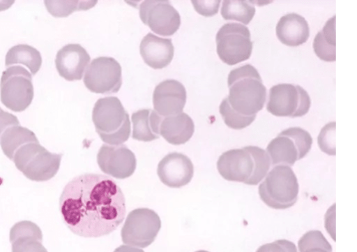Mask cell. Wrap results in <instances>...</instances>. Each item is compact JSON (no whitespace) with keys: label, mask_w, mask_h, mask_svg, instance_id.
<instances>
[{"label":"cell","mask_w":357,"mask_h":252,"mask_svg":"<svg viewBox=\"0 0 357 252\" xmlns=\"http://www.w3.org/2000/svg\"><path fill=\"white\" fill-rule=\"evenodd\" d=\"M215 40L219 58L229 66L248 61L252 55L253 43L250 31L245 26L226 24L218 32Z\"/></svg>","instance_id":"9"},{"label":"cell","mask_w":357,"mask_h":252,"mask_svg":"<svg viewBox=\"0 0 357 252\" xmlns=\"http://www.w3.org/2000/svg\"><path fill=\"white\" fill-rule=\"evenodd\" d=\"M114 252H144V251L130 246L122 245L116 249Z\"/></svg>","instance_id":"34"},{"label":"cell","mask_w":357,"mask_h":252,"mask_svg":"<svg viewBox=\"0 0 357 252\" xmlns=\"http://www.w3.org/2000/svg\"><path fill=\"white\" fill-rule=\"evenodd\" d=\"M196 252H209V251H205V250H199V251H197Z\"/></svg>","instance_id":"36"},{"label":"cell","mask_w":357,"mask_h":252,"mask_svg":"<svg viewBox=\"0 0 357 252\" xmlns=\"http://www.w3.org/2000/svg\"><path fill=\"white\" fill-rule=\"evenodd\" d=\"M335 16L328 20L313 42V50L317 57L325 62H335Z\"/></svg>","instance_id":"23"},{"label":"cell","mask_w":357,"mask_h":252,"mask_svg":"<svg viewBox=\"0 0 357 252\" xmlns=\"http://www.w3.org/2000/svg\"><path fill=\"white\" fill-rule=\"evenodd\" d=\"M335 122L329 123L321 129L318 137V144L321 150L329 155L335 154Z\"/></svg>","instance_id":"30"},{"label":"cell","mask_w":357,"mask_h":252,"mask_svg":"<svg viewBox=\"0 0 357 252\" xmlns=\"http://www.w3.org/2000/svg\"><path fill=\"white\" fill-rule=\"evenodd\" d=\"M140 54L146 65L155 70H160L172 61L174 47L171 39L161 38L149 33L141 43Z\"/></svg>","instance_id":"18"},{"label":"cell","mask_w":357,"mask_h":252,"mask_svg":"<svg viewBox=\"0 0 357 252\" xmlns=\"http://www.w3.org/2000/svg\"><path fill=\"white\" fill-rule=\"evenodd\" d=\"M40 228L30 221L16 223L10 230L13 252H48Z\"/></svg>","instance_id":"19"},{"label":"cell","mask_w":357,"mask_h":252,"mask_svg":"<svg viewBox=\"0 0 357 252\" xmlns=\"http://www.w3.org/2000/svg\"><path fill=\"white\" fill-rule=\"evenodd\" d=\"M15 64L26 66L36 75L42 67L43 57L37 49L28 45H18L8 51L6 59V66Z\"/></svg>","instance_id":"25"},{"label":"cell","mask_w":357,"mask_h":252,"mask_svg":"<svg viewBox=\"0 0 357 252\" xmlns=\"http://www.w3.org/2000/svg\"><path fill=\"white\" fill-rule=\"evenodd\" d=\"M162 117L152 110H141L132 116V138L142 142H151L160 138Z\"/></svg>","instance_id":"22"},{"label":"cell","mask_w":357,"mask_h":252,"mask_svg":"<svg viewBox=\"0 0 357 252\" xmlns=\"http://www.w3.org/2000/svg\"><path fill=\"white\" fill-rule=\"evenodd\" d=\"M98 163L104 173L124 179L134 174L137 158L126 145L104 144L98 152Z\"/></svg>","instance_id":"14"},{"label":"cell","mask_w":357,"mask_h":252,"mask_svg":"<svg viewBox=\"0 0 357 252\" xmlns=\"http://www.w3.org/2000/svg\"><path fill=\"white\" fill-rule=\"evenodd\" d=\"M256 252H297V249L291 241L278 239L259 246Z\"/></svg>","instance_id":"31"},{"label":"cell","mask_w":357,"mask_h":252,"mask_svg":"<svg viewBox=\"0 0 357 252\" xmlns=\"http://www.w3.org/2000/svg\"><path fill=\"white\" fill-rule=\"evenodd\" d=\"M15 126H20L18 118L0 108V140L7 129Z\"/></svg>","instance_id":"33"},{"label":"cell","mask_w":357,"mask_h":252,"mask_svg":"<svg viewBox=\"0 0 357 252\" xmlns=\"http://www.w3.org/2000/svg\"><path fill=\"white\" fill-rule=\"evenodd\" d=\"M162 223L159 215L148 208L131 212L122 228L123 242L131 246L146 248L155 239Z\"/></svg>","instance_id":"11"},{"label":"cell","mask_w":357,"mask_h":252,"mask_svg":"<svg viewBox=\"0 0 357 252\" xmlns=\"http://www.w3.org/2000/svg\"><path fill=\"white\" fill-rule=\"evenodd\" d=\"M192 3L199 15L211 17L218 14L221 1H192Z\"/></svg>","instance_id":"32"},{"label":"cell","mask_w":357,"mask_h":252,"mask_svg":"<svg viewBox=\"0 0 357 252\" xmlns=\"http://www.w3.org/2000/svg\"><path fill=\"white\" fill-rule=\"evenodd\" d=\"M142 22L155 34L169 37L174 36L181 24L178 12L169 1H145L139 6Z\"/></svg>","instance_id":"13"},{"label":"cell","mask_w":357,"mask_h":252,"mask_svg":"<svg viewBox=\"0 0 357 252\" xmlns=\"http://www.w3.org/2000/svg\"><path fill=\"white\" fill-rule=\"evenodd\" d=\"M60 209L73 232L84 237H100L114 232L125 220L126 198L109 177L84 174L66 186Z\"/></svg>","instance_id":"1"},{"label":"cell","mask_w":357,"mask_h":252,"mask_svg":"<svg viewBox=\"0 0 357 252\" xmlns=\"http://www.w3.org/2000/svg\"><path fill=\"white\" fill-rule=\"evenodd\" d=\"M312 144V138L307 131L299 127H292L272 140L266 151L273 165L292 166L310 152Z\"/></svg>","instance_id":"8"},{"label":"cell","mask_w":357,"mask_h":252,"mask_svg":"<svg viewBox=\"0 0 357 252\" xmlns=\"http://www.w3.org/2000/svg\"><path fill=\"white\" fill-rule=\"evenodd\" d=\"M311 100L301 87L291 84H280L269 91L266 110L280 117H301L310 110Z\"/></svg>","instance_id":"10"},{"label":"cell","mask_w":357,"mask_h":252,"mask_svg":"<svg viewBox=\"0 0 357 252\" xmlns=\"http://www.w3.org/2000/svg\"><path fill=\"white\" fill-rule=\"evenodd\" d=\"M36 135L27 128L15 126L7 129L0 140L5 155L13 160L16 152L24 145L31 142H38Z\"/></svg>","instance_id":"24"},{"label":"cell","mask_w":357,"mask_h":252,"mask_svg":"<svg viewBox=\"0 0 357 252\" xmlns=\"http://www.w3.org/2000/svg\"><path fill=\"white\" fill-rule=\"evenodd\" d=\"M160 135L173 145L188 142L195 133V124L185 113L165 117L160 124Z\"/></svg>","instance_id":"21"},{"label":"cell","mask_w":357,"mask_h":252,"mask_svg":"<svg viewBox=\"0 0 357 252\" xmlns=\"http://www.w3.org/2000/svg\"><path fill=\"white\" fill-rule=\"evenodd\" d=\"M55 62L60 76L73 82L82 80L91 57L82 45L69 44L59 51Z\"/></svg>","instance_id":"17"},{"label":"cell","mask_w":357,"mask_h":252,"mask_svg":"<svg viewBox=\"0 0 357 252\" xmlns=\"http://www.w3.org/2000/svg\"><path fill=\"white\" fill-rule=\"evenodd\" d=\"M300 252H332V246L319 230H310L298 242Z\"/></svg>","instance_id":"28"},{"label":"cell","mask_w":357,"mask_h":252,"mask_svg":"<svg viewBox=\"0 0 357 252\" xmlns=\"http://www.w3.org/2000/svg\"><path fill=\"white\" fill-rule=\"evenodd\" d=\"M15 3V1L0 2V12L7 10Z\"/></svg>","instance_id":"35"},{"label":"cell","mask_w":357,"mask_h":252,"mask_svg":"<svg viewBox=\"0 0 357 252\" xmlns=\"http://www.w3.org/2000/svg\"><path fill=\"white\" fill-rule=\"evenodd\" d=\"M97 1H45L48 12L54 17L63 18L77 10H88L93 8Z\"/></svg>","instance_id":"27"},{"label":"cell","mask_w":357,"mask_h":252,"mask_svg":"<svg viewBox=\"0 0 357 252\" xmlns=\"http://www.w3.org/2000/svg\"><path fill=\"white\" fill-rule=\"evenodd\" d=\"M62 157L63 154L51 153L38 142L22 147L13 161L17 169L28 179L35 181H46L58 173Z\"/></svg>","instance_id":"6"},{"label":"cell","mask_w":357,"mask_h":252,"mask_svg":"<svg viewBox=\"0 0 357 252\" xmlns=\"http://www.w3.org/2000/svg\"><path fill=\"white\" fill-rule=\"evenodd\" d=\"M220 113L225 123L230 128L242 130L250 126L256 117H244L236 113L229 104L227 98L220 105Z\"/></svg>","instance_id":"29"},{"label":"cell","mask_w":357,"mask_h":252,"mask_svg":"<svg viewBox=\"0 0 357 252\" xmlns=\"http://www.w3.org/2000/svg\"><path fill=\"white\" fill-rule=\"evenodd\" d=\"M231 108L244 117H256L265 105L267 90L257 70L245 65L231 71L228 75Z\"/></svg>","instance_id":"3"},{"label":"cell","mask_w":357,"mask_h":252,"mask_svg":"<svg viewBox=\"0 0 357 252\" xmlns=\"http://www.w3.org/2000/svg\"><path fill=\"white\" fill-rule=\"evenodd\" d=\"M256 9L251 1H229L222 3L221 15L226 21H236L248 25L255 15Z\"/></svg>","instance_id":"26"},{"label":"cell","mask_w":357,"mask_h":252,"mask_svg":"<svg viewBox=\"0 0 357 252\" xmlns=\"http://www.w3.org/2000/svg\"><path fill=\"white\" fill-rule=\"evenodd\" d=\"M271 161L268 153L255 146L229 150L223 153L217 163L220 175L230 181L255 186L265 177Z\"/></svg>","instance_id":"2"},{"label":"cell","mask_w":357,"mask_h":252,"mask_svg":"<svg viewBox=\"0 0 357 252\" xmlns=\"http://www.w3.org/2000/svg\"><path fill=\"white\" fill-rule=\"evenodd\" d=\"M93 121L102 140L109 145H121L130 138V115L116 97L100 98L96 102Z\"/></svg>","instance_id":"4"},{"label":"cell","mask_w":357,"mask_h":252,"mask_svg":"<svg viewBox=\"0 0 357 252\" xmlns=\"http://www.w3.org/2000/svg\"><path fill=\"white\" fill-rule=\"evenodd\" d=\"M154 109L160 117H171L183 112L187 102V91L182 83L167 80L155 89L153 96Z\"/></svg>","instance_id":"15"},{"label":"cell","mask_w":357,"mask_h":252,"mask_svg":"<svg viewBox=\"0 0 357 252\" xmlns=\"http://www.w3.org/2000/svg\"><path fill=\"white\" fill-rule=\"evenodd\" d=\"M0 98L9 110L15 112L25 111L34 98L32 75L20 66L8 68L0 81Z\"/></svg>","instance_id":"7"},{"label":"cell","mask_w":357,"mask_h":252,"mask_svg":"<svg viewBox=\"0 0 357 252\" xmlns=\"http://www.w3.org/2000/svg\"><path fill=\"white\" fill-rule=\"evenodd\" d=\"M84 82L93 93L116 94L123 84L121 66L114 58L98 57L88 68Z\"/></svg>","instance_id":"12"},{"label":"cell","mask_w":357,"mask_h":252,"mask_svg":"<svg viewBox=\"0 0 357 252\" xmlns=\"http://www.w3.org/2000/svg\"><path fill=\"white\" fill-rule=\"evenodd\" d=\"M276 36L284 45L291 47L305 44L310 38V27L302 16L291 13L280 18L276 26Z\"/></svg>","instance_id":"20"},{"label":"cell","mask_w":357,"mask_h":252,"mask_svg":"<svg viewBox=\"0 0 357 252\" xmlns=\"http://www.w3.org/2000/svg\"><path fill=\"white\" fill-rule=\"evenodd\" d=\"M299 185L293 170L284 165L274 167L259 186L261 200L269 207L285 209L298 200Z\"/></svg>","instance_id":"5"},{"label":"cell","mask_w":357,"mask_h":252,"mask_svg":"<svg viewBox=\"0 0 357 252\" xmlns=\"http://www.w3.org/2000/svg\"><path fill=\"white\" fill-rule=\"evenodd\" d=\"M158 175L166 186L181 188L191 181L194 175V165L187 156L173 152L159 163Z\"/></svg>","instance_id":"16"}]
</instances>
